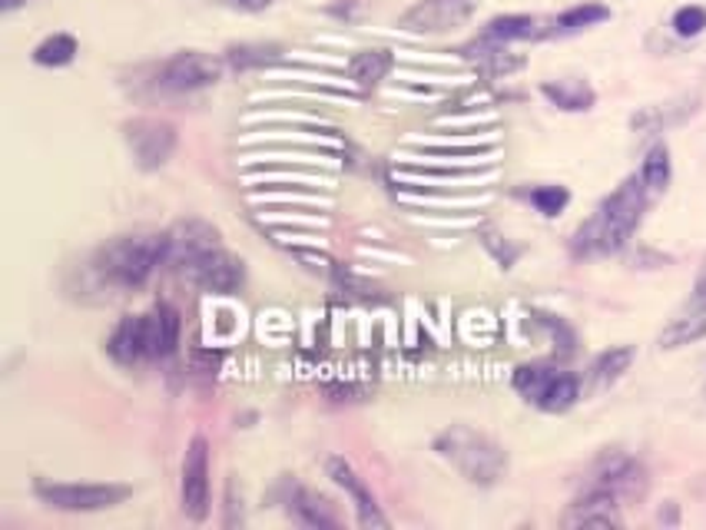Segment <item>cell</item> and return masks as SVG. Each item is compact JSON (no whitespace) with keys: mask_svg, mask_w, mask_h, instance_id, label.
Segmentation results:
<instances>
[{"mask_svg":"<svg viewBox=\"0 0 706 530\" xmlns=\"http://www.w3.org/2000/svg\"><path fill=\"white\" fill-rule=\"evenodd\" d=\"M329 478L352 498V505H355V511H359V524L362 528H388V518L378 511V505H375V498H372V491L365 488V481L355 475V468L345 461V458H332L329 461Z\"/></svg>","mask_w":706,"mask_h":530,"instance_id":"4fadbf2b","label":"cell"},{"mask_svg":"<svg viewBox=\"0 0 706 530\" xmlns=\"http://www.w3.org/2000/svg\"><path fill=\"white\" fill-rule=\"evenodd\" d=\"M285 508L289 515L305 524V528H339V518L332 511V505L299 485H289V495H285Z\"/></svg>","mask_w":706,"mask_h":530,"instance_id":"e0dca14e","label":"cell"},{"mask_svg":"<svg viewBox=\"0 0 706 530\" xmlns=\"http://www.w3.org/2000/svg\"><path fill=\"white\" fill-rule=\"evenodd\" d=\"M33 495L46 508L86 515V511H106V508L123 505L133 495V488H126V485H60V481H37L33 485Z\"/></svg>","mask_w":706,"mask_h":530,"instance_id":"5b68a950","label":"cell"},{"mask_svg":"<svg viewBox=\"0 0 706 530\" xmlns=\"http://www.w3.org/2000/svg\"><path fill=\"white\" fill-rule=\"evenodd\" d=\"M704 30L706 7L691 3V7H681V10L674 13V33H677V37H697V33H704Z\"/></svg>","mask_w":706,"mask_h":530,"instance_id":"f1b7e54d","label":"cell"},{"mask_svg":"<svg viewBox=\"0 0 706 530\" xmlns=\"http://www.w3.org/2000/svg\"><path fill=\"white\" fill-rule=\"evenodd\" d=\"M435 451L458 468V475L471 485L491 488L505 478L508 471V455L498 441H491L488 435L468 428V425H455L448 432H442L435 438Z\"/></svg>","mask_w":706,"mask_h":530,"instance_id":"3957f363","label":"cell"},{"mask_svg":"<svg viewBox=\"0 0 706 530\" xmlns=\"http://www.w3.org/2000/svg\"><path fill=\"white\" fill-rule=\"evenodd\" d=\"M588 491H604L617 501H637L647 491V471L627 455H604L591 471Z\"/></svg>","mask_w":706,"mask_h":530,"instance_id":"9c48e42d","label":"cell"},{"mask_svg":"<svg viewBox=\"0 0 706 530\" xmlns=\"http://www.w3.org/2000/svg\"><path fill=\"white\" fill-rule=\"evenodd\" d=\"M20 3H27V0H3V3H0V7H3V10H7V13H10V10H17V7H20Z\"/></svg>","mask_w":706,"mask_h":530,"instance_id":"1f68e13d","label":"cell"},{"mask_svg":"<svg viewBox=\"0 0 706 530\" xmlns=\"http://www.w3.org/2000/svg\"><path fill=\"white\" fill-rule=\"evenodd\" d=\"M700 339H706V312L704 309H697L694 302H687V305L667 322V329L661 332V349L674 352V349L694 345V342H700Z\"/></svg>","mask_w":706,"mask_h":530,"instance_id":"ac0fdd59","label":"cell"},{"mask_svg":"<svg viewBox=\"0 0 706 530\" xmlns=\"http://www.w3.org/2000/svg\"><path fill=\"white\" fill-rule=\"evenodd\" d=\"M216 246H222L216 226H209V222H203V219H183V222H176V226L166 232V266L183 269V266H189L196 256H203V252H209V249H216Z\"/></svg>","mask_w":706,"mask_h":530,"instance_id":"7c38bea8","label":"cell"},{"mask_svg":"<svg viewBox=\"0 0 706 530\" xmlns=\"http://www.w3.org/2000/svg\"><path fill=\"white\" fill-rule=\"evenodd\" d=\"M488 76H508V73H515V70H521L525 66V56H515V53H508L501 43H495V40H488V37H481L475 46H468L465 50Z\"/></svg>","mask_w":706,"mask_h":530,"instance_id":"ffe728a7","label":"cell"},{"mask_svg":"<svg viewBox=\"0 0 706 530\" xmlns=\"http://www.w3.org/2000/svg\"><path fill=\"white\" fill-rule=\"evenodd\" d=\"M395 66V56L392 50L385 46H372V50H359L352 60H349V76L359 83V86H375L382 83Z\"/></svg>","mask_w":706,"mask_h":530,"instance_id":"d6986e66","label":"cell"},{"mask_svg":"<svg viewBox=\"0 0 706 530\" xmlns=\"http://www.w3.org/2000/svg\"><path fill=\"white\" fill-rule=\"evenodd\" d=\"M647 186L637 176H627L601 206L598 212L574 232L571 239V252L578 259H591V256H611V252H621L631 236L637 232L641 219H644V209H647Z\"/></svg>","mask_w":706,"mask_h":530,"instance_id":"6da1fadb","label":"cell"},{"mask_svg":"<svg viewBox=\"0 0 706 530\" xmlns=\"http://www.w3.org/2000/svg\"><path fill=\"white\" fill-rule=\"evenodd\" d=\"M568 202H571V193H568L564 186H538V189L531 193V206H534L538 212H544V216L564 212Z\"/></svg>","mask_w":706,"mask_h":530,"instance_id":"83f0119b","label":"cell"},{"mask_svg":"<svg viewBox=\"0 0 706 530\" xmlns=\"http://www.w3.org/2000/svg\"><path fill=\"white\" fill-rule=\"evenodd\" d=\"M146 352L149 358H166L179 345V312L166 302L153 305L146 315Z\"/></svg>","mask_w":706,"mask_h":530,"instance_id":"2e32d148","label":"cell"},{"mask_svg":"<svg viewBox=\"0 0 706 530\" xmlns=\"http://www.w3.org/2000/svg\"><path fill=\"white\" fill-rule=\"evenodd\" d=\"M478 10V0H418L402 17V30L408 33H448L471 20Z\"/></svg>","mask_w":706,"mask_h":530,"instance_id":"8fae6325","label":"cell"},{"mask_svg":"<svg viewBox=\"0 0 706 530\" xmlns=\"http://www.w3.org/2000/svg\"><path fill=\"white\" fill-rule=\"evenodd\" d=\"M179 501H183V515L189 521H206V515H209V445H206V438L189 441V451L183 458Z\"/></svg>","mask_w":706,"mask_h":530,"instance_id":"30bf717a","label":"cell"},{"mask_svg":"<svg viewBox=\"0 0 706 530\" xmlns=\"http://www.w3.org/2000/svg\"><path fill=\"white\" fill-rule=\"evenodd\" d=\"M222 7H232V10H242V13H259V10H269L276 0H216Z\"/></svg>","mask_w":706,"mask_h":530,"instance_id":"f546056e","label":"cell"},{"mask_svg":"<svg viewBox=\"0 0 706 530\" xmlns=\"http://www.w3.org/2000/svg\"><path fill=\"white\" fill-rule=\"evenodd\" d=\"M608 17H611V7H604V3H581V7L564 10V13L554 20V27H558V33H574V30L594 27V23L608 20Z\"/></svg>","mask_w":706,"mask_h":530,"instance_id":"4316f807","label":"cell"},{"mask_svg":"<svg viewBox=\"0 0 706 530\" xmlns=\"http://www.w3.org/2000/svg\"><path fill=\"white\" fill-rule=\"evenodd\" d=\"M159 266H166V232L116 236L93 256L96 279L120 292L143 289Z\"/></svg>","mask_w":706,"mask_h":530,"instance_id":"7a4b0ae2","label":"cell"},{"mask_svg":"<svg viewBox=\"0 0 706 530\" xmlns=\"http://www.w3.org/2000/svg\"><path fill=\"white\" fill-rule=\"evenodd\" d=\"M106 355L116 362V365H139L143 358H149L146 352V319L143 315H126L113 335L106 339Z\"/></svg>","mask_w":706,"mask_h":530,"instance_id":"9a60e30c","label":"cell"},{"mask_svg":"<svg viewBox=\"0 0 706 530\" xmlns=\"http://www.w3.org/2000/svg\"><path fill=\"white\" fill-rule=\"evenodd\" d=\"M219 76H222V60L199 50H183V53H173L156 70V86L166 93H196V90L216 86Z\"/></svg>","mask_w":706,"mask_h":530,"instance_id":"8992f818","label":"cell"},{"mask_svg":"<svg viewBox=\"0 0 706 530\" xmlns=\"http://www.w3.org/2000/svg\"><path fill=\"white\" fill-rule=\"evenodd\" d=\"M631 362H634V349H631V345H621V349L604 352V355L591 365V372H588V392H604V388H611V385L631 368Z\"/></svg>","mask_w":706,"mask_h":530,"instance_id":"44dd1931","label":"cell"},{"mask_svg":"<svg viewBox=\"0 0 706 530\" xmlns=\"http://www.w3.org/2000/svg\"><path fill=\"white\" fill-rule=\"evenodd\" d=\"M621 501L604 491H588L581 501H574L564 515V528H621L617 515Z\"/></svg>","mask_w":706,"mask_h":530,"instance_id":"5bb4252c","label":"cell"},{"mask_svg":"<svg viewBox=\"0 0 706 530\" xmlns=\"http://www.w3.org/2000/svg\"><path fill=\"white\" fill-rule=\"evenodd\" d=\"M641 179H644V186H647L651 196H661V193L671 186V153H667L664 143H657V146L647 153V159H644V166H641Z\"/></svg>","mask_w":706,"mask_h":530,"instance_id":"d4e9b609","label":"cell"},{"mask_svg":"<svg viewBox=\"0 0 706 530\" xmlns=\"http://www.w3.org/2000/svg\"><path fill=\"white\" fill-rule=\"evenodd\" d=\"M511 382L525 402H531L534 408L551 412V415L574 408L581 398V382L571 372H561L554 365H521Z\"/></svg>","mask_w":706,"mask_h":530,"instance_id":"277c9868","label":"cell"},{"mask_svg":"<svg viewBox=\"0 0 706 530\" xmlns=\"http://www.w3.org/2000/svg\"><path fill=\"white\" fill-rule=\"evenodd\" d=\"M481 37H488V40H495V43H511V40L541 37V30H538V20L528 17V13H505V17H495V20L485 27Z\"/></svg>","mask_w":706,"mask_h":530,"instance_id":"603a6c76","label":"cell"},{"mask_svg":"<svg viewBox=\"0 0 706 530\" xmlns=\"http://www.w3.org/2000/svg\"><path fill=\"white\" fill-rule=\"evenodd\" d=\"M183 276H186L193 285L206 289V292L226 295V292H239V289H242V282H246V266H242V259H236L232 252H226L222 246H216V249L196 256L189 266H183Z\"/></svg>","mask_w":706,"mask_h":530,"instance_id":"ba28073f","label":"cell"},{"mask_svg":"<svg viewBox=\"0 0 706 530\" xmlns=\"http://www.w3.org/2000/svg\"><path fill=\"white\" fill-rule=\"evenodd\" d=\"M76 56V40L70 33H53L33 46V60L40 66H66Z\"/></svg>","mask_w":706,"mask_h":530,"instance_id":"484cf974","label":"cell"},{"mask_svg":"<svg viewBox=\"0 0 706 530\" xmlns=\"http://www.w3.org/2000/svg\"><path fill=\"white\" fill-rule=\"evenodd\" d=\"M282 56V46L279 43H239V46H229L226 50V63L232 70H256V66H269Z\"/></svg>","mask_w":706,"mask_h":530,"instance_id":"cb8c5ba5","label":"cell"},{"mask_svg":"<svg viewBox=\"0 0 706 530\" xmlns=\"http://www.w3.org/2000/svg\"><path fill=\"white\" fill-rule=\"evenodd\" d=\"M541 93L568 113H581V110L594 106V90L584 80H551L541 86Z\"/></svg>","mask_w":706,"mask_h":530,"instance_id":"7402d4cb","label":"cell"},{"mask_svg":"<svg viewBox=\"0 0 706 530\" xmlns=\"http://www.w3.org/2000/svg\"><path fill=\"white\" fill-rule=\"evenodd\" d=\"M123 136H126V146H129L136 166L146 173L166 166L176 149V126L166 119H149V116L129 119L123 126Z\"/></svg>","mask_w":706,"mask_h":530,"instance_id":"52a82bcc","label":"cell"},{"mask_svg":"<svg viewBox=\"0 0 706 530\" xmlns=\"http://www.w3.org/2000/svg\"><path fill=\"white\" fill-rule=\"evenodd\" d=\"M704 392H706V388H704Z\"/></svg>","mask_w":706,"mask_h":530,"instance_id":"d6a6232c","label":"cell"},{"mask_svg":"<svg viewBox=\"0 0 706 530\" xmlns=\"http://www.w3.org/2000/svg\"><path fill=\"white\" fill-rule=\"evenodd\" d=\"M691 302L706 312V259L704 266H700V276H697V285H694V299H691Z\"/></svg>","mask_w":706,"mask_h":530,"instance_id":"4dcf8cb0","label":"cell"}]
</instances>
